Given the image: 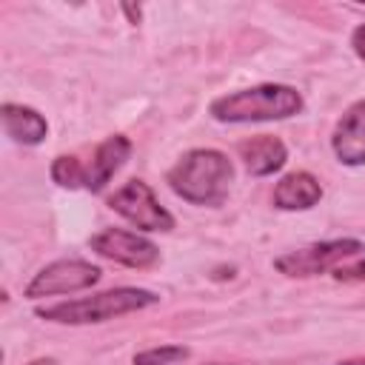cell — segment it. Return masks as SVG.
<instances>
[{"label": "cell", "mask_w": 365, "mask_h": 365, "mask_svg": "<svg viewBox=\"0 0 365 365\" xmlns=\"http://www.w3.org/2000/svg\"><path fill=\"white\" fill-rule=\"evenodd\" d=\"M123 11L128 14V23H140V6H123Z\"/></svg>", "instance_id": "2e32d148"}, {"label": "cell", "mask_w": 365, "mask_h": 365, "mask_svg": "<svg viewBox=\"0 0 365 365\" xmlns=\"http://www.w3.org/2000/svg\"><path fill=\"white\" fill-rule=\"evenodd\" d=\"M88 248L97 257L111 259L125 268H151L160 262V248L148 237H143L137 231H125V228H103V231L91 234Z\"/></svg>", "instance_id": "ba28073f"}, {"label": "cell", "mask_w": 365, "mask_h": 365, "mask_svg": "<svg viewBox=\"0 0 365 365\" xmlns=\"http://www.w3.org/2000/svg\"><path fill=\"white\" fill-rule=\"evenodd\" d=\"M331 151L342 165H365V100H356L336 120Z\"/></svg>", "instance_id": "9c48e42d"}, {"label": "cell", "mask_w": 365, "mask_h": 365, "mask_svg": "<svg viewBox=\"0 0 365 365\" xmlns=\"http://www.w3.org/2000/svg\"><path fill=\"white\" fill-rule=\"evenodd\" d=\"M208 365H231V362H208Z\"/></svg>", "instance_id": "d6986e66"}, {"label": "cell", "mask_w": 365, "mask_h": 365, "mask_svg": "<svg viewBox=\"0 0 365 365\" xmlns=\"http://www.w3.org/2000/svg\"><path fill=\"white\" fill-rule=\"evenodd\" d=\"M0 120H3V131L6 137H11L20 145H40L48 134V123L46 117L23 103H3L0 108Z\"/></svg>", "instance_id": "7c38bea8"}, {"label": "cell", "mask_w": 365, "mask_h": 365, "mask_svg": "<svg viewBox=\"0 0 365 365\" xmlns=\"http://www.w3.org/2000/svg\"><path fill=\"white\" fill-rule=\"evenodd\" d=\"M131 140L125 134H111L106 137L88 160H80L74 154H60L54 157L48 174L60 188H86L91 194L103 191L111 177L125 165V160L131 157Z\"/></svg>", "instance_id": "277c9868"}, {"label": "cell", "mask_w": 365, "mask_h": 365, "mask_svg": "<svg viewBox=\"0 0 365 365\" xmlns=\"http://www.w3.org/2000/svg\"><path fill=\"white\" fill-rule=\"evenodd\" d=\"M29 365H57V359L54 356H40V359H31Z\"/></svg>", "instance_id": "e0dca14e"}, {"label": "cell", "mask_w": 365, "mask_h": 365, "mask_svg": "<svg viewBox=\"0 0 365 365\" xmlns=\"http://www.w3.org/2000/svg\"><path fill=\"white\" fill-rule=\"evenodd\" d=\"M237 154H240V160L251 177H268V174L279 171L288 160L285 143L274 134H257V137L242 140L237 145Z\"/></svg>", "instance_id": "30bf717a"}, {"label": "cell", "mask_w": 365, "mask_h": 365, "mask_svg": "<svg viewBox=\"0 0 365 365\" xmlns=\"http://www.w3.org/2000/svg\"><path fill=\"white\" fill-rule=\"evenodd\" d=\"M339 365H365V356H356V359H342Z\"/></svg>", "instance_id": "ac0fdd59"}, {"label": "cell", "mask_w": 365, "mask_h": 365, "mask_svg": "<svg viewBox=\"0 0 365 365\" xmlns=\"http://www.w3.org/2000/svg\"><path fill=\"white\" fill-rule=\"evenodd\" d=\"M108 208L128 220L140 231H171L174 214L157 200L154 188L145 180H128L108 197Z\"/></svg>", "instance_id": "8992f818"}, {"label": "cell", "mask_w": 365, "mask_h": 365, "mask_svg": "<svg viewBox=\"0 0 365 365\" xmlns=\"http://www.w3.org/2000/svg\"><path fill=\"white\" fill-rule=\"evenodd\" d=\"M168 188L200 208H217L228 200L234 182V163L220 148H191L165 174Z\"/></svg>", "instance_id": "6da1fadb"}, {"label": "cell", "mask_w": 365, "mask_h": 365, "mask_svg": "<svg viewBox=\"0 0 365 365\" xmlns=\"http://www.w3.org/2000/svg\"><path fill=\"white\" fill-rule=\"evenodd\" d=\"M322 200V185L311 171H291L274 185L271 202L279 211H308Z\"/></svg>", "instance_id": "8fae6325"}, {"label": "cell", "mask_w": 365, "mask_h": 365, "mask_svg": "<svg viewBox=\"0 0 365 365\" xmlns=\"http://www.w3.org/2000/svg\"><path fill=\"white\" fill-rule=\"evenodd\" d=\"M334 279H339V282H365V259L334 268Z\"/></svg>", "instance_id": "5bb4252c"}, {"label": "cell", "mask_w": 365, "mask_h": 365, "mask_svg": "<svg viewBox=\"0 0 365 365\" xmlns=\"http://www.w3.org/2000/svg\"><path fill=\"white\" fill-rule=\"evenodd\" d=\"M160 302V294L148 291V288H134V285H123V288H111V291H100L91 297H77V299H63L54 305H40L34 308V314L46 322H57V325H94V322H106L114 317H125L143 308H151Z\"/></svg>", "instance_id": "3957f363"}, {"label": "cell", "mask_w": 365, "mask_h": 365, "mask_svg": "<svg viewBox=\"0 0 365 365\" xmlns=\"http://www.w3.org/2000/svg\"><path fill=\"white\" fill-rule=\"evenodd\" d=\"M362 251H365V242L362 240H354V237L325 240V242H311L305 248L279 254L274 259V268L279 274H285V277L305 279V277H319L325 271H334V268L345 265V259L359 257Z\"/></svg>", "instance_id": "5b68a950"}, {"label": "cell", "mask_w": 365, "mask_h": 365, "mask_svg": "<svg viewBox=\"0 0 365 365\" xmlns=\"http://www.w3.org/2000/svg\"><path fill=\"white\" fill-rule=\"evenodd\" d=\"M351 48H354V54L365 63V23H359V26L351 31Z\"/></svg>", "instance_id": "9a60e30c"}, {"label": "cell", "mask_w": 365, "mask_h": 365, "mask_svg": "<svg viewBox=\"0 0 365 365\" xmlns=\"http://www.w3.org/2000/svg\"><path fill=\"white\" fill-rule=\"evenodd\" d=\"M305 108L302 94L285 83H259L217 97L208 111L217 123H271L288 120Z\"/></svg>", "instance_id": "7a4b0ae2"}, {"label": "cell", "mask_w": 365, "mask_h": 365, "mask_svg": "<svg viewBox=\"0 0 365 365\" xmlns=\"http://www.w3.org/2000/svg\"><path fill=\"white\" fill-rule=\"evenodd\" d=\"M103 277L100 265L88 262V259H54L48 265H43L29 285L23 288L26 299H46V297H57V294H74V291H86L91 285H97Z\"/></svg>", "instance_id": "52a82bcc"}, {"label": "cell", "mask_w": 365, "mask_h": 365, "mask_svg": "<svg viewBox=\"0 0 365 365\" xmlns=\"http://www.w3.org/2000/svg\"><path fill=\"white\" fill-rule=\"evenodd\" d=\"M191 356L188 345H154L145 351H137L131 356V365H177Z\"/></svg>", "instance_id": "4fadbf2b"}]
</instances>
